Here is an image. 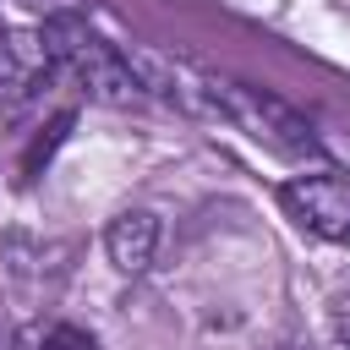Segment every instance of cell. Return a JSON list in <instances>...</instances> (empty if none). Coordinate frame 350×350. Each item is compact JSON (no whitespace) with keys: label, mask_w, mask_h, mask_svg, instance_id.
Instances as JSON below:
<instances>
[{"label":"cell","mask_w":350,"mask_h":350,"mask_svg":"<svg viewBox=\"0 0 350 350\" xmlns=\"http://www.w3.org/2000/svg\"><path fill=\"white\" fill-rule=\"evenodd\" d=\"M142 88L148 93H180V104L235 126L241 137L262 142L268 153H284V159H323V142L312 131V120L301 109H290L284 98H273L268 88H252L241 77H219V71H186V66H159V60H131Z\"/></svg>","instance_id":"1"},{"label":"cell","mask_w":350,"mask_h":350,"mask_svg":"<svg viewBox=\"0 0 350 350\" xmlns=\"http://www.w3.org/2000/svg\"><path fill=\"white\" fill-rule=\"evenodd\" d=\"M44 44H49V55H55V71L66 77V82H77L88 98H98V104H137L148 88H142V77H137V66H131V55L120 49V44H109L98 27H88L77 11H55V16H44Z\"/></svg>","instance_id":"2"},{"label":"cell","mask_w":350,"mask_h":350,"mask_svg":"<svg viewBox=\"0 0 350 350\" xmlns=\"http://www.w3.org/2000/svg\"><path fill=\"white\" fill-rule=\"evenodd\" d=\"M49 82H60V71L44 44V27H5L0 33V120L16 126L49 93Z\"/></svg>","instance_id":"3"},{"label":"cell","mask_w":350,"mask_h":350,"mask_svg":"<svg viewBox=\"0 0 350 350\" xmlns=\"http://www.w3.org/2000/svg\"><path fill=\"white\" fill-rule=\"evenodd\" d=\"M279 208L317 241L350 246V180L339 175H295L279 186Z\"/></svg>","instance_id":"4"},{"label":"cell","mask_w":350,"mask_h":350,"mask_svg":"<svg viewBox=\"0 0 350 350\" xmlns=\"http://www.w3.org/2000/svg\"><path fill=\"white\" fill-rule=\"evenodd\" d=\"M104 252H109V262H115L120 273H142V268L153 262V252H159V219H153L148 208L115 213L109 230H104Z\"/></svg>","instance_id":"5"},{"label":"cell","mask_w":350,"mask_h":350,"mask_svg":"<svg viewBox=\"0 0 350 350\" xmlns=\"http://www.w3.org/2000/svg\"><path fill=\"white\" fill-rule=\"evenodd\" d=\"M38 350H98V339L93 334H82V328H71V323H60V328H49L44 334V345Z\"/></svg>","instance_id":"6"},{"label":"cell","mask_w":350,"mask_h":350,"mask_svg":"<svg viewBox=\"0 0 350 350\" xmlns=\"http://www.w3.org/2000/svg\"><path fill=\"white\" fill-rule=\"evenodd\" d=\"M284 350H301V345H284Z\"/></svg>","instance_id":"7"}]
</instances>
